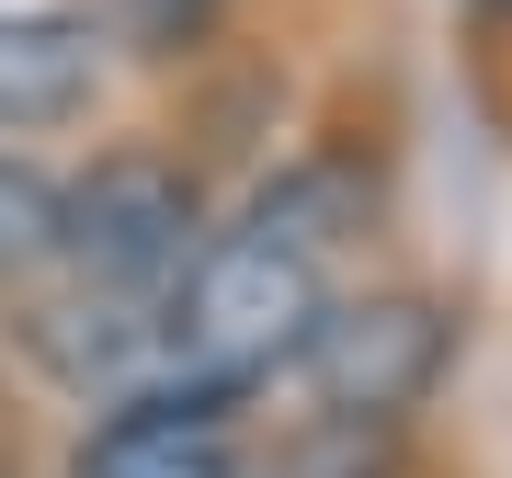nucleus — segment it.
I'll return each instance as SVG.
<instances>
[{"label":"nucleus","mask_w":512,"mask_h":478,"mask_svg":"<svg viewBox=\"0 0 512 478\" xmlns=\"http://www.w3.org/2000/svg\"><path fill=\"white\" fill-rule=\"evenodd\" d=\"M319 251H285V239L262 228H228L194 251V274L171 285L160 308V342L171 365H183V387H217V399H239L251 376L296 365V342L319 331Z\"/></svg>","instance_id":"obj_1"},{"label":"nucleus","mask_w":512,"mask_h":478,"mask_svg":"<svg viewBox=\"0 0 512 478\" xmlns=\"http://www.w3.org/2000/svg\"><path fill=\"white\" fill-rule=\"evenodd\" d=\"M57 262H69V285H92V296L160 308V285L194 274V183H183V160H160V148L92 160L69 183V239H57Z\"/></svg>","instance_id":"obj_2"},{"label":"nucleus","mask_w":512,"mask_h":478,"mask_svg":"<svg viewBox=\"0 0 512 478\" xmlns=\"http://www.w3.org/2000/svg\"><path fill=\"white\" fill-rule=\"evenodd\" d=\"M444 353H456V319L433 308V296H330L319 331L296 342V376H308V399L330 422H399V410L433 399Z\"/></svg>","instance_id":"obj_3"},{"label":"nucleus","mask_w":512,"mask_h":478,"mask_svg":"<svg viewBox=\"0 0 512 478\" xmlns=\"http://www.w3.org/2000/svg\"><path fill=\"white\" fill-rule=\"evenodd\" d=\"M217 387H137V399L103 410V433L80 444V478H239L217 456Z\"/></svg>","instance_id":"obj_4"},{"label":"nucleus","mask_w":512,"mask_h":478,"mask_svg":"<svg viewBox=\"0 0 512 478\" xmlns=\"http://www.w3.org/2000/svg\"><path fill=\"white\" fill-rule=\"evenodd\" d=\"M103 35L80 12H0V126H69L92 103Z\"/></svg>","instance_id":"obj_5"},{"label":"nucleus","mask_w":512,"mask_h":478,"mask_svg":"<svg viewBox=\"0 0 512 478\" xmlns=\"http://www.w3.org/2000/svg\"><path fill=\"white\" fill-rule=\"evenodd\" d=\"M69 239V183H46L35 160H0V285H35Z\"/></svg>","instance_id":"obj_6"},{"label":"nucleus","mask_w":512,"mask_h":478,"mask_svg":"<svg viewBox=\"0 0 512 478\" xmlns=\"http://www.w3.org/2000/svg\"><path fill=\"white\" fill-rule=\"evenodd\" d=\"M490 12H512V0H490Z\"/></svg>","instance_id":"obj_7"}]
</instances>
